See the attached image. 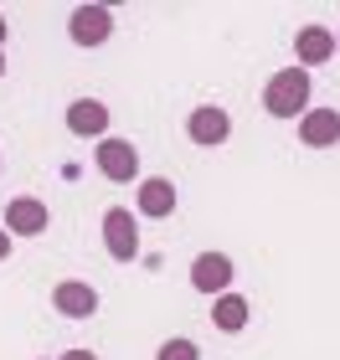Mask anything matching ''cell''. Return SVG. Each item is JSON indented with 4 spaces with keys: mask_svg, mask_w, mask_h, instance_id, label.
I'll return each instance as SVG.
<instances>
[{
    "mask_svg": "<svg viewBox=\"0 0 340 360\" xmlns=\"http://www.w3.org/2000/svg\"><path fill=\"white\" fill-rule=\"evenodd\" d=\"M310 98H315L310 72H304V68H284V72L268 77L263 108L273 113V119H304V113H310Z\"/></svg>",
    "mask_w": 340,
    "mask_h": 360,
    "instance_id": "6da1fadb",
    "label": "cell"
},
{
    "mask_svg": "<svg viewBox=\"0 0 340 360\" xmlns=\"http://www.w3.org/2000/svg\"><path fill=\"white\" fill-rule=\"evenodd\" d=\"M103 248H108L113 263H134L139 257V226H134V217H129L124 206L103 211Z\"/></svg>",
    "mask_w": 340,
    "mask_h": 360,
    "instance_id": "7a4b0ae2",
    "label": "cell"
},
{
    "mask_svg": "<svg viewBox=\"0 0 340 360\" xmlns=\"http://www.w3.org/2000/svg\"><path fill=\"white\" fill-rule=\"evenodd\" d=\"M93 160H99V170L113 180V186H129V180H139V150H134L129 139H99Z\"/></svg>",
    "mask_w": 340,
    "mask_h": 360,
    "instance_id": "3957f363",
    "label": "cell"
},
{
    "mask_svg": "<svg viewBox=\"0 0 340 360\" xmlns=\"http://www.w3.org/2000/svg\"><path fill=\"white\" fill-rule=\"evenodd\" d=\"M68 37H73L77 46H103V41L113 37V11H108V6H77V11L68 15Z\"/></svg>",
    "mask_w": 340,
    "mask_h": 360,
    "instance_id": "277c9868",
    "label": "cell"
},
{
    "mask_svg": "<svg viewBox=\"0 0 340 360\" xmlns=\"http://www.w3.org/2000/svg\"><path fill=\"white\" fill-rule=\"evenodd\" d=\"M232 257L227 252H201L196 263H191V288L196 293H212V299H222L227 288H232Z\"/></svg>",
    "mask_w": 340,
    "mask_h": 360,
    "instance_id": "5b68a950",
    "label": "cell"
},
{
    "mask_svg": "<svg viewBox=\"0 0 340 360\" xmlns=\"http://www.w3.org/2000/svg\"><path fill=\"white\" fill-rule=\"evenodd\" d=\"M0 221H6V232H11V237H42V232H46V221H52V211H46L37 195H15Z\"/></svg>",
    "mask_w": 340,
    "mask_h": 360,
    "instance_id": "8992f818",
    "label": "cell"
},
{
    "mask_svg": "<svg viewBox=\"0 0 340 360\" xmlns=\"http://www.w3.org/2000/svg\"><path fill=\"white\" fill-rule=\"evenodd\" d=\"M52 304L62 319H93L99 314V293H93L88 283H77V278H62V283L52 288Z\"/></svg>",
    "mask_w": 340,
    "mask_h": 360,
    "instance_id": "52a82bcc",
    "label": "cell"
},
{
    "mask_svg": "<svg viewBox=\"0 0 340 360\" xmlns=\"http://www.w3.org/2000/svg\"><path fill=\"white\" fill-rule=\"evenodd\" d=\"M294 57H299V68H304V72L320 68V62H330V57H335V31H330V26H299V37H294Z\"/></svg>",
    "mask_w": 340,
    "mask_h": 360,
    "instance_id": "ba28073f",
    "label": "cell"
},
{
    "mask_svg": "<svg viewBox=\"0 0 340 360\" xmlns=\"http://www.w3.org/2000/svg\"><path fill=\"white\" fill-rule=\"evenodd\" d=\"M68 129L77 139H103L108 134V108L99 103V98H77V103L68 108Z\"/></svg>",
    "mask_w": 340,
    "mask_h": 360,
    "instance_id": "9c48e42d",
    "label": "cell"
},
{
    "mask_svg": "<svg viewBox=\"0 0 340 360\" xmlns=\"http://www.w3.org/2000/svg\"><path fill=\"white\" fill-rule=\"evenodd\" d=\"M134 206H139V217H170V211H175V186H170V175H150V180H139Z\"/></svg>",
    "mask_w": 340,
    "mask_h": 360,
    "instance_id": "30bf717a",
    "label": "cell"
},
{
    "mask_svg": "<svg viewBox=\"0 0 340 360\" xmlns=\"http://www.w3.org/2000/svg\"><path fill=\"white\" fill-rule=\"evenodd\" d=\"M186 134L196 139V144H227V134H232V119H227V108H196L186 119Z\"/></svg>",
    "mask_w": 340,
    "mask_h": 360,
    "instance_id": "8fae6325",
    "label": "cell"
},
{
    "mask_svg": "<svg viewBox=\"0 0 340 360\" xmlns=\"http://www.w3.org/2000/svg\"><path fill=\"white\" fill-rule=\"evenodd\" d=\"M299 139L310 144V150H330V144L340 139V113L335 108H310L299 119Z\"/></svg>",
    "mask_w": 340,
    "mask_h": 360,
    "instance_id": "7c38bea8",
    "label": "cell"
},
{
    "mask_svg": "<svg viewBox=\"0 0 340 360\" xmlns=\"http://www.w3.org/2000/svg\"><path fill=\"white\" fill-rule=\"evenodd\" d=\"M248 319H253V304L242 299V293H222V299L212 304V324L222 335H237V330H248Z\"/></svg>",
    "mask_w": 340,
    "mask_h": 360,
    "instance_id": "4fadbf2b",
    "label": "cell"
},
{
    "mask_svg": "<svg viewBox=\"0 0 340 360\" xmlns=\"http://www.w3.org/2000/svg\"><path fill=\"white\" fill-rule=\"evenodd\" d=\"M155 360H201V345H191V340H165V345L155 350Z\"/></svg>",
    "mask_w": 340,
    "mask_h": 360,
    "instance_id": "5bb4252c",
    "label": "cell"
},
{
    "mask_svg": "<svg viewBox=\"0 0 340 360\" xmlns=\"http://www.w3.org/2000/svg\"><path fill=\"white\" fill-rule=\"evenodd\" d=\"M6 257H11V232L0 226V263H6Z\"/></svg>",
    "mask_w": 340,
    "mask_h": 360,
    "instance_id": "9a60e30c",
    "label": "cell"
},
{
    "mask_svg": "<svg viewBox=\"0 0 340 360\" xmlns=\"http://www.w3.org/2000/svg\"><path fill=\"white\" fill-rule=\"evenodd\" d=\"M62 360H99V355H93V350H68Z\"/></svg>",
    "mask_w": 340,
    "mask_h": 360,
    "instance_id": "2e32d148",
    "label": "cell"
},
{
    "mask_svg": "<svg viewBox=\"0 0 340 360\" xmlns=\"http://www.w3.org/2000/svg\"><path fill=\"white\" fill-rule=\"evenodd\" d=\"M0 52H6V15H0Z\"/></svg>",
    "mask_w": 340,
    "mask_h": 360,
    "instance_id": "e0dca14e",
    "label": "cell"
},
{
    "mask_svg": "<svg viewBox=\"0 0 340 360\" xmlns=\"http://www.w3.org/2000/svg\"><path fill=\"white\" fill-rule=\"evenodd\" d=\"M0 77H6V52H0Z\"/></svg>",
    "mask_w": 340,
    "mask_h": 360,
    "instance_id": "ac0fdd59",
    "label": "cell"
},
{
    "mask_svg": "<svg viewBox=\"0 0 340 360\" xmlns=\"http://www.w3.org/2000/svg\"><path fill=\"white\" fill-rule=\"evenodd\" d=\"M335 52H340V31H335Z\"/></svg>",
    "mask_w": 340,
    "mask_h": 360,
    "instance_id": "d6986e66",
    "label": "cell"
}]
</instances>
